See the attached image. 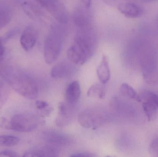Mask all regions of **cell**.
Segmentation results:
<instances>
[{
	"label": "cell",
	"instance_id": "6da1fadb",
	"mask_svg": "<svg viewBox=\"0 0 158 157\" xmlns=\"http://www.w3.org/2000/svg\"><path fill=\"white\" fill-rule=\"evenodd\" d=\"M96 40L92 28L78 29L72 45L68 49V58L71 62L82 65L93 56Z\"/></svg>",
	"mask_w": 158,
	"mask_h": 157
},
{
	"label": "cell",
	"instance_id": "7a4b0ae2",
	"mask_svg": "<svg viewBox=\"0 0 158 157\" xmlns=\"http://www.w3.org/2000/svg\"><path fill=\"white\" fill-rule=\"evenodd\" d=\"M64 38V32L60 26L54 25L52 27L44 44V58L47 64H52L59 57Z\"/></svg>",
	"mask_w": 158,
	"mask_h": 157
},
{
	"label": "cell",
	"instance_id": "3957f363",
	"mask_svg": "<svg viewBox=\"0 0 158 157\" xmlns=\"http://www.w3.org/2000/svg\"><path fill=\"white\" fill-rule=\"evenodd\" d=\"M9 84L16 91L29 99H34L39 94L38 84L31 77L19 73H12L8 75Z\"/></svg>",
	"mask_w": 158,
	"mask_h": 157
},
{
	"label": "cell",
	"instance_id": "277c9868",
	"mask_svg": "<svg viewBox=\"0 0 158 157\" xmlns=\"http://www.w3.org/2000/svg\"><path fill=\"white\" fill-rule=\"evenodd\" d=\"M109 115L101 108H90L81 112L78 116L79 123L86 129H97L108 121Z\"/></svg>",
	"mask_w": 158,
	"mask_h": 157
},
{
	"label": "cell",
	"instance_id": "5b68a950",
	"mask_svg": "<svg viewBox=\"0 0 158 157\" xmlns=\"http://www.w3.org/2000/svg\"><path fill=\"white\" fill-rule=\"evenodd\" d=\"M40 120L31 113H21L15 115L9 120V130L21 132L34 131L39 126Z\"/></svg>",
	"mask_w": 158,
	"mask_h": 157
},
{
	"label": "cell",
	"instance_id": "8992f818",
	"mask_svg": "<svg viewBox=\"0 0 158 157\" xmlns=\"http://www.w3.org/2000/svg\"><path fill=\"white\" fill-rule=\"evenodd\" d=\"M49 12L56 20L61 24L68 21L66 8L60 0H34Z\"/></svg>",
	"mask_w": 158,
	"mask_h": 157
},
{
	"label": "cell",
	"instance_id": "52a82bcc",
	"mask_svg": "<svg viewBox=\"0 0 158 157\" xmlns=\"http://www.w3.org/2000/svg\"><path fill=\"white\" fill-rule=\"evenodd\" d=\"M44 137L45 142L54 146L68 145L71 143V138L68 135L57 131H47L44 133Z\"/></svg>",
	"mask_w": 158,
	"mask_h": 157
},
{
	"label": "cell",
	"instance_id": "ba28073f",
	"mask_svg": "<svg viewBox=\"0 0 158 157\" xmlns=\"http://www.w3.org/2000/svg\"><path fill=\"white\" fill-rule=\"evenodd\" d=\"M37 39V32L34 28L29 26L25 29L20 37V44L26 51H29L35 46Z\"/></svg>",
	"mask_w": 158,
	"mask_h": 157
},
{
	"label": "cell",
	"instance_id": "9c48e42d",
	"mask_svg": "<svg viewBox=\"0 0 158 157\" xmlns=\"http://www.w3.org/2000/svg\"><path fill=\"white\" fill-rule=\"evenodd\" d=\"M87 9L84 6H79L74 12V22L78 29L91 27V17Z\"/></svg>",
	"mask_w": 158,
	"mask_h": 157
},
{
	"label": "cell",
	"instance_id": "30bf717a",
	"mask_svg": "<svg viewBox=\"0 0 158 157\" xmlns=\"http://www.w3.org/2000/svg\"><path fill=\"white\" fill-rule=\"evenodd\" d=\"M74 71V66L71 64L63 62L53 67L51 71V76L57 79L68 78L71 77Z\"/></svg>",
	"mask_w": 158,
	"mask_h": 157
},
{
	"label": "cell",
	"instance_id": "8fae6325",
	"mask_svg": "<svg viewBox=\"0 0 158 157\" xmlns=\"http://www.w3.org/2000/svg\"><path fill=\"white\" fill-rule=\"evenodd\" d=\"M71 105L64 102H60L58 104V114L56 123L57 126L65 127L70 123L72 119L71 115Z\"/></svg>",
	"mask_w": 158,
	"mask_h": 157
},
{
	"label": "cell",
	"instance_id": "7c38bea8",
	"mask_svg": "<svg viewBox=\"0 0 158 157\" xmlns=\"http://www.w3.org/2000/svg\"><path fill=\"white\" fill-rule=\"evenodd\" d=\"M118 9L121 14L128 18L140 17L143 14L142 8L132 3H121L118 6Z\"/></svg>",
	"mask_w": 158,
	"mask_h": 157
},
{
	"label": "cell",
	"instance_id": "4fadbf2b",
	"mask_svg": "<svg viewBox=\"0 0 158 157\" xmlns=\"http://www.w3.org/2000/svg\"><path fill=\"white\" fill-rule=\"evenodd\" d=\"M58 151L55 147L48 145L40 148L29 150L24 153L23 157H48L58 156Z\"/></svg>",
	"mask_w": 158,
	"mask_h": 157
},
{
	"label": "cell",
	"instance_id": "5bb4252c",
	"mask_svg": "<svg viewBox=\"0 0 158 157\" xmlns=\"http://www.w3.org/2000/svg\"><path fill=\"white\" fill-rule=\"evenodd\" d=\"M81 95V87L79 82L77 81L71 82L66 91L65 96L68 104L74 106L78 101Z\"/></svg>",
	"mask_w": 158,
	"mask_h": 157
},
{
	"label": "cell",
	"instance_id": "9a60e30c",
	"mask_svg": "<svg viewBox=\"0 0 158 157\" xmlns=\"http://www.w3.org/2000/svg\"><path fill=\"white\" fill-rule=\"evenodd\" d=\"M97 74L101 84H105L110 78V71L108 57L104 55L97 69Z\"/></svg>",
	"mask_w": 158,
	"mask_h": 157
},
{
	"label": "cell",
	"instance_id": "2e32d148",
	"mask_svg": "<svg viewBox=\"0 0 158 157\" xmlns=\"http://www.w3.org/2000/svg\"><path fill=\"white\" fill-rule=\"evenodd\" d=\"M143 100V108L146 116L149 121L154 120L156 119L157 113V108L153 101L148 99L142 100Z\"/></svg>",
	"mask_w": 158,
	"mask_h": 157
},
{
	"label": "cell",
	"instance_id": "e0dca14e",
	"mask_svg": "<svg viewBox=\"0 0 158 157\" xmlns=\"http://www.w3.org/2000/svg\"><path fill=\"white\" fill-rule=\"evenodd\" d=\"M22 6L26 14L32 19H38L41 15V12L40 9L32 3L24 2L22 3Z\"/></svg>",
	"mask_w": 158,
	"mask_h": 157
},
{
	"label": "cell",
	"instance_id": "ac0fdd59",
	"mask_svg": "<svg viewBox=\"0 0 158 157\" xmlns=\"http://www.w3.org/2000/svg\"><path fill=\"white\" fill-rule=\"evenodd\" d=\"M106 95V89L103 84H96L93 85L88 89L87 96L90 97H98L104 99Z\"/></svg>",
	"mask_w": 158,
	"mask_h": 157
},
{
	"label": "cell",
	"instance_id": "d6986e66",
	"mask_svg": "<svg viewBox=\"0 0 158 157\" xmlns=\"http://www.w3.org/2000/svg\"><path fill=\"white\" fill-rule=\"evenodd\" d=\"M121 94L124 96L134 100L138 102H142L141 97L137 94L133 88L127 84H123L120 88Z\"/></svg>",
	"mask_w": 158,
	"mask_h": 157
},
{
	"label": "cell",
	"instance_id": "ffe728a7",
	"mask_svg": "<svg viewBox=\"0 0 158 157\" xmlns=\"http://www.w3.org/2000/svg\"><path fill=\"white\" fill-rule=\"evenodd\" d=\"M19 138L17 136L10 135H0V146L10 147L17 145L19 142Z\"/></svg>",
	"mask_w": 158,
	"mask_h": 157
},
{
	"label": "cell",
	"instance_id": "44dd1931",
	"mask_svg": "<svg viewBox=\"0 0 158 157\" xmlns=\"http://www.w3.org/2000/svg\"><path fill=\"white\" fill-rule=\"evenodd\" d=\"M12 13L7 7L0 8V29L5 27L11 21Z\"/></svg>",
	"mask_w": 158,
	"mask_h": 157
},
{
	"label": "cell",
	"instance_id": "7402d4cb",
	"mask_svg": "<svg viewBox=\"0 0 158 157\" xmlns=\"http://www.w3.org/2000/svg\"><path fill=\"white\" fill-rule=\"evenodd\" d=\"M143 95L141 96V98L143 99H147L150 100L155 103L158 109V95L151 92V91H146L144 92Z\"/></svg>",
	"mask_w": 158,
	"mask_h": 157
},
{
	"label": "cell",
	"instance_id": "603a6c76",
	"mask_svg": "<svg viewBox=\"0 0 158 157\" xmlns=\"http://www.w3.org/2000/svg\"><path fill=\"white\" fill-rule=\"evenodd\" d=\"M149 152L152 156L158 157V137L151 142L149 146Z\"/></svg>",
	"mask_w": 158,
	"mask_h": 157
},
{
	"label": "cell",
	"instance_id": "cb8c5ba5",
	"mask_svg": "<svg viewBox=\"0 0 158 157\" xmlns=\"http://www.w3.org/2000/svg\"><path fill=\"white\" fill-rule=\"evenodd\" d=\"M6 89L2 83L0 82V108L2 106L4 102L6 99Z\"/></svg>",
	"mask_w": 158,
	"mask_h": 157
},
{
	"label": "cell",
	"instance_id": "d4e9b609",
	"mask_svg": "<svg viewBox=\"0 0 158 157\" xmlns=\"http://www.w3.org/2000/svg\"><path fill=\"white\" fill-rule=\"evenodd\" d=\"M19 156L17 153L12 150H5L0 152V157H13Z\"/></svg>",
	"mask_w": 158,
	"mask_h": 157
},
{
	"label": "cell",
	"instance_id": "484cf974",
	"mask_svg": "<svg viewBox=\"0 0 158 157\" xmlns=\"http://www.w3.org/2000/svg\"><path fill=\"white\" fill-rule=\"evenodd\" d=\"M35 105L37 109L41 111L49 107V104L46 101L43 100H37L35 103Z\"/></svg>",
	"mask_w": 158,
	"mask_h": 157
},
{
	"label": "cell",
	"instance_id": "4316f807",
	"mask_svg": "<svg viewBox=\"0 0 158 157\" xmlns=\"http://www.w3.org/2000/svg\"><path fill=\"white\" fill-rule=\"evenodd\" d=\"M94 156V155H92L91 153L83 152V153H76L71 155L70 157H93Z\"/></svg>",
	"mask_w": 158,
	"mask_h": 157
},
{
	"label": "cell",
	"instance_id": "83f0119b",
	"mask_svg": "<svg viewBox=\"0 0 158 157\" xmlns=\"http://www.w3.org/2000/svg\"><path fill=\"white\" fill-rule=\"evenodd\" d=\"M5 48L3 43L2 39L0 37V59L3 56Z\"/></svg>",
	"mask_w": 158,
	"mask_h": 157
},
{
	"label": "cell",
	"instance_id": "f1b7e54d",
	"mask_svg": "<svg viewBox=\"0 0 158 157\" xmlns=\"http://www.w3.org/2000/svg\"><path fill=\"white\" fill-rule=\"evenodd\" d=\"M82 3L83 5V6L87 8H90L92 4V1L91 0H81Z\"/></svg>",
	"mask_w": 158,
	"mask_h": 157
}]
</instances>
